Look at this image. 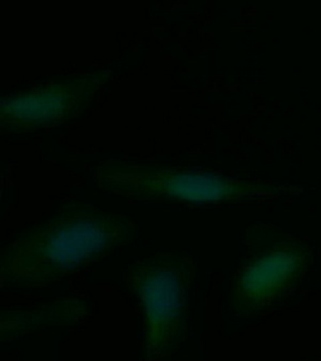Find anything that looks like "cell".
Masks as SVG:
<instances>
[{
  "label": "cell",
  "instance_id": "1",
  "mask_svg": "<svg viewBox=\"0 0 321 361\" xmlns=\"http://www.w3.org/2000/svg\"><path fill=\"white\" fill-rule=\"evenodd\" d=\"M138 230L124 214L71 201L1 248L0 288L51 286L130 245Z\"/></svg>",
  "mask_w": 321,
  "mask_h": 361
},
{
  "label": "cell",
  "instance_id": "2",
  "mask_svg": "<svg viewBox=\"0 0 321 361\" xmlns=\"http://www.w3.org/2000/svg\"><path fill=\"white\" fill-rule=\"evenodd\" d=\"M85 172L103 193L143 204H258L299 190L219 169L158 162L104 159L85 166Z\"/></svg>",
  "mask_w": 321,
  "mask_h": 361
},
{
  "label": "cell",
  "instance_id": "3",
  "mask_svg": "<svg viewBox=\"0 0 321 361\" xmlns=\"http://www.w3.org/2000/svg\"><path fill=\"white\" fill-rule=\"evenodd\" d=\"M196 261L180 250H162L137 259L123 272L126 288L141 302V360L175 355L186 343Z\"/></svg>",
  "mask_w": 321,
  "mask_h": 361
},
{
  "label": "cell",
  "instance_id": "4",
  "mask_svg": "<svg viewBox=\"0 0 321 361\" xmlns=\"http://www.w3.org/2000/svg\"><path fill=\"white\" fill-rule=\"evenodd\" d=\"M243 247L227 298L232 317L260 315L277 306L299 288L314 259L308 243L271 224L250 227Z\"/></svg>",
  "mask_w": 321,
  "mask_h": 361
},
{
  "label": "cell",
  "instance_id": "5",
  "mask_svg": "<svg viewBox=\"0 0 321 361\" xmlns=\"http://www.w3.org/2000/svg\"><path fill=\"white\" fill-rule=\"evenodd\" d=\"M109 77L107 71L75 74L4 94L0 101L1 133L19 135L67 123L85 112Z\"/></svg>",
  "mask_w": 321,
  "mask_h": 361
},
{
  "label": "cell",
  "instance_id": "6",
  "mask_svg": "<svg viewBox=\"0 0 321 361\" xmlns=\"http://www.w3.org/2000/svg\"><path fill=\"white\" fill-rule=\"evenodd\" d=\"M90 315V304L64 298L30 311H1V343H11L43 326L78 325Z\"/></svg>",
  "mask_w": 321,
  "mask_h": 361
}]
</instances>
